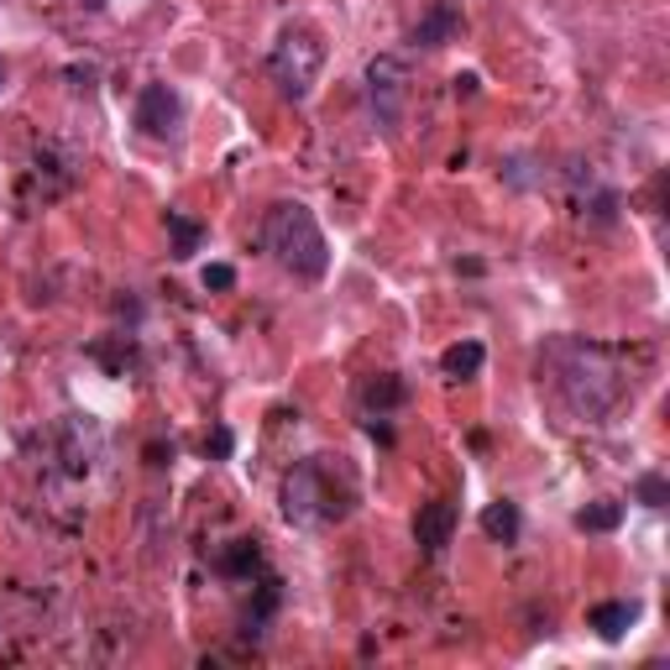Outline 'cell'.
Instances as JSON below:
<instances>
[{"label":"cell","instance_id":"1","mask_svg":"<svg viewBox=\"0 0 670 670\" xmlns=\"http://www.w3.org/2000/svg\"><path fill=\"white\" fill-rule=\"evenodd\" d=\"M550 367H556V388L571 404V414L582 419H603L618 398H624V377L613 367V356L603 347L586 341H556L550 347Z\"/></svg>","mask_w":670,"mask_h":670},{"label":"cell","instance_id":"2","mask_svg":"<svg viewBox=\"0 0 670 670\" xmlns=\"http://www.w3.org/2000/svg\"><path fill=\"white\" fill-rule=\"evenodd\" d=\"M262 241H267V252L278 257V267H288L294 278L320 283L325 273H330V246H325L320 220L309 216V205H299V199H283V205L267 210Z\"/></svg>","mask_w":670,"mask_h":670},{"label":"cell","instance_id":"3","mask_svg":"<svg viewBox=\"0 0 670 670\" xmlns=\"http://www.w3.org/2000/svg\"><path fill=\"white\" fill-rule=\"evenodd\" d=\"M320 68H325L320 32H315L309 22L283 26V37L273 43V53H267V74H273V85H278L283 100H309V89H315V79H320Z\"/></svg>","mask_w":670,"mask_h":670},{"label":"cell","instance_id":"4","mask_svg":"<svg viewBox=\"0 0 670 670\" xmlns=\"http://www.w3.org/2000/svg\"><path fill=\"white\" fill-rule=\"evenodd\" d=\"M283 514H288V524H325L347 514V497H336L330 472L320 461H304L283 476Z\"/></svg>","mask_w":670,"mask_h":670},{"label":"cell","instance_id":"5","mask_svg":"<svg viewBox=\"0 0 670 670\" xmlns=\"http://www.w3.org/2000/svg\"><path fill=\"white\" fill-rule=\"evenodd\" d=\"M404 100H409V68H404V58H393V53L372 58L367 64L372 121H377L383 131H398V121H404Z\"/></svg>","mask_w":670,"mask_h":670},{"label":"cell","instance_id":"6","mask_svg":"<svg viewBox=\"0 0 670 670\" xmlns=\"http://www.w3.org/2000/svg\"><path fill=\"white\" fill-rule=\"evenodd\" d=\"M136 127L147 131V136H174V131L184 127V100H178V89H168V85L142 89V100H136Z\"/></svg>","mask_w":670,"mask_h":670},{"label":"cell","instance_id":"7","mask_svg":"<svg viewBox=\"0 0 670 670\" xmlns=\"http://www.w3.org/2000/svg\"><path fill=\"white\" fill-rule=\"evenodd\" d=\"M455 535V503L451 497H435V503H425L419 514H414V545L425 550V556H440L446 545H451Z\"/></svg>","mask_w":670,"mask_h":670},{"label":"cell","instance_id":"8","mask_svg":"<svg viewBox=\"0 0 670 670\" xmlns=\"http://www.w3.org/2000/svg\"><path fill=\"white\" fill-rule=\"evenodd\" d=\"M461 32V11H455L451 0H435L430 11L419 17V26H414V43L419 47H446Z\"/></svg>","mask_w":670,"mask_h":670},{"label":"cell","instance_id":"9","mask_svg":"<svg viewBox=\"0 0 670 670\" xmlns=\"http://www.w3.org/2000/svg\"><path fill=\"white\" fill-rule=\"evenodd\" d=\"M586 624H592L607 645H613V639H624L628 628L639 624V603H634V597H628V603H597L592 613H586Z\"/></svg>","mask_w":670,"mask_h":670},{"label":"cell","instance_id":"10","mask_svg":"<svg viewBox=\"0 0 670 670\" xmlns=\"http://www.w3.org/2000/svg\"><path fill=\"white\" fill-rule=\"evenodd\" d=\"M519 529H524V519H519V503H508V497H497V503H487V508H482V535H487V540H497V545H514V540H519Z\"/></svg>","mask_w":670,"mask_h":670},{"label":"cell","instance_id":"11","mask_svg":"<svg viewBox=\"0 0 670 670\" xmlns=\"http://www.w3.org/2000/svg\"><path fill=\"white\" fill-rule=\"evenodd\" d=\"M404 404V377H393V372H372L367 383H362V409H372L377 419L388 409Z\"/></svg>","mask_w":670,"mask_h":670},{"label":"cell","instance_id":"12","mask_svg":"<svg viewBox=\"0 0 670 670\" xmlns=\"http://www.w3.org/2000/svg\"><path fill=\"white\" fill-rule=\"evenodd\" d=\"M216 571L220 576H231V582H252L262 571V550H257V540H237L226 556L216 561Z\"/></svg>","mask_w":670,"mask_h":670},{"label":"cell","instance_id":"13","mask_svg":"<svg viewBox=\"0 0 670 670\" xmlns=\"http://www.w3.org/2000/svg\"><path fill=\"white\" fill-rule=\"evenodd\" d=\"M482 362H487L482 341H455V347L440 356V372H446V377H455V383H466V377H476V372H482Z\"/></svg>","mask_w":670,"mask_h":670},{"label":"cell","instance_id":"14","mask_svg":"<svg viewBox=\"0 0 670 670\" xmlns=\"http://www.w3.org/2000/svg\"><path fill=\"white\" fill-rule=\"evenodd\" d=\"M618 524H624V503H586L582 514H576V529H582V535H613V529H618Z\"/></svg>","mask_w":670,"mask_h":670},{"label":"cell","instance_id":"15","mask_svg":"<svg viewBox=\"0 0 670 670\" xmlns=\"http://www.w3.org/2000/svg\"><path fill=\"white\" fill-rule=\"evenodd\" d=\"M168 237H174V257L189 262L199 252V241H205V226L189 216H178V210H168Z\"/></svg>","mask_w":670,"mask_h":670},{"label":"cell","instance_id":"16","mask_svg":"<svg viewBox=\"0 0 670 670\" xmlns=\"http://www.w3.org/2000/svg\"><path fill=\"white\" fill-rule=\"evenodd\" d=\"M639 503H645V508H666V503H670L666 476H655V472L639 476Z\"/></svg>","mask_w":670,"mask_h":670},{"label":"cell","instance_id":"17","mask_svg":"<svg viewBox=\"0 0 670 670\" xmlns=\"http://www.w3.org/2000/svg\"><path fill=\"white\" fill-rule=\"evenodd\" d=\"M205 288H216V294H231V288H237V267H226V262H210V267H205Z\"/></svg>","mask_w":670,"mask_h":670},{"label":"cell","instance_id":"18","mask_svg":"<svg viewBox=\"0 0 670 670\" xmlns=\"http://www.w3.org/2000/svg\"><path fill=\"white\" fill-rule=\"evenodd\" d=\"M205 455L226 461V455H231V430H210V435H205Z\"/></svg>","mask_w":670,"mask_h":670},{"label":"cell","instance_id":"19","mask_svg":"<svg viewBox=\"0 0 670 670\" xmlns=\"http://www.w3.org/2000/svg\"><path fill=\"white\" fill-rule=\"evenodd\" d=\"M455 95H476V74H455Z\"/></svg>","mask_w":670,"mask_h":670},{"label":"cell","instance_id":"20","mask_svg":"<svg viewBox=\"0 0 670 670\" xmlns=\"http://www.w3.org/2000/svg\"><path fill=\"white\" fill-rule=\"evenodd\" d=\"M0 79H6V68H0Z\"/></svg>","mask_w":670,"mask_h":670}]
</instances>
